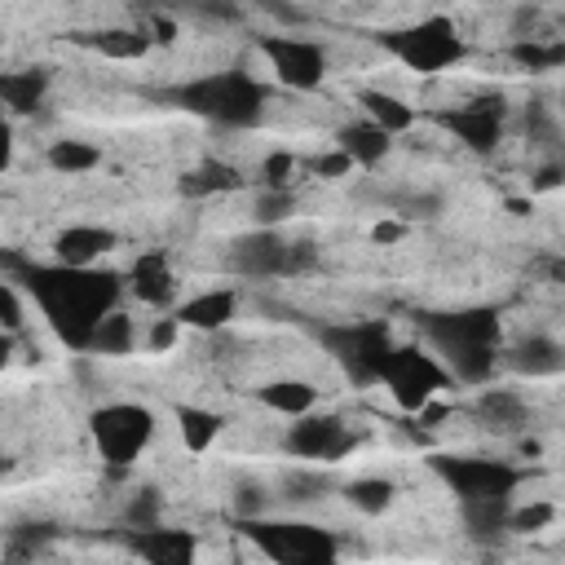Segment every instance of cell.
<instances>
[{
  "instance_id": "obj_1",
  "label": "cell",
  "mask_w": 565,
  "mask_h": 565,
  "mask_svg": "<svg viewBox=\"0 0 565 565\" xmlns=\"http://www.w3.org/2000/svg\"><path fill=\"white\" fill-rule=\"evenodd\" d=\"M18 278L35 296L44 322L66 349H88L97 322L115 309L119 300V274L115 269H66V265H22Z\"/></svg>"
},
{
  "instance_id": "obj_2",
  "label": "cell",
  "mask_w": 565,
  "mask_h": 565,
  "mask_svg": "<svg viewBox=\"0 0 565 565\" xmlns=\"http://www.w3.org/2000/svg\"><path fill=\"white\" fill-rule=\"evenodd\" d=\"M424 335L441 353V366L450 380L486 384L494 375V353L503 340L494 309H455V313H424Z\"/></svg>"
},
{
  "instance_id": "obj_3",
  "label": "cell",
  "mask_w": 565,
  "mask_h": 565,
  "mask_svg": "<svg viewBox=\"0 0 565 565\" xmlns=\"http://www.w3.org/2000/svg\"><path fill=\"white\" fill-rule=\"evenodd\" d=\"M172 102L190 115L221 124V128H256L269 93L247 71H216V75H199V79L172 88Z\"/></svg>"
},
{
  "instance_id": "obj_4",
  "label": "cell",
  "mask_w": 565,
  "mask_h": 565,
  "mask_svg": "<svg viewBox=\"0 0 565 565\" xmlns=\"http://www.w3.org/2000/svg\"><path fill=\"white\" fill-rule=\"evenodd\" d=\"M243 539L269 556L274 565H335L340 561V543L331 530L309 525V521H243Z\"/></svg>"
},
{
  "instance_id": "obj_5",
  "label": "cell",
  "mask_w": 565,
  "mask_h": 565,
  "mask_svg": "<svg viewBox=\"0 0 565 565\" xmlns=\"http://www.w3.org/2000/svg\"><path fill=\"white\" fill-rule=\"evenodd\" d=\"M384 44L393 49V57L402 66H411L419 75H437V71L468 57V44H463L459 26L446 13H428L424 22H411V26L393 31V35H384Z\"/></svg>"
},
{
  "instance_id": "obj_6",
  "label": "cell",
  "mask_w": 565,
  "mask_h": 565,
  "mask_svg": "<svg viewBox=\"0 0 565 565\" xmlns=\"http://www.w3.org/2000/svg\"><path fill=\"white\" fill-rule=\"evenodd\" d=\"M322 344L353 384H380V371L393 353V331L384 318H362L344 327H322Z\"/></svg>"
},
{
  "instance_id": "obj_7",
  "label": "cell",
  "mask_w": 565,
  "mask_h": 565,
  "mask_svg": "<svg viewBox=\"0 0 565 565\" xmlns=\"http://www.w3.org/2000/svg\"><path fill=\"white\" fill-rule=\"evenodd\" d=\"M88 433H93V446L97 455L106 459V468H128L154 437V411L150 406H137V402H110V406H97L88 415Z\"/></svg>"
},
{
  "instance_id": "obj_8",
  "label": "cell",
  "mask_w": 565,
  "mask_h": 565,
  "mask_svg": "<svg viewBox=\"0 0 565 565\" xmlns=\"http://www.w3.org/2000/svg\"><path fill=\"white\" fill-rule=\"evenodd\" d=\"M433 472L446 481L450 494H459V503L512 499L521 481V468H512L508 459H486V455H433Z\"/></svg>"
},
{
  "instance_id": "obj_9",
  "label": "cell",
  "mask_w": 565,
  "mask_h": 565,
  "mask_svg": "<svg viewBox=\"0 0 565 565\" xmlns=\"http://www.w3.org/2000/svg\"><path fill=\"white\" fill-rule=\"evenodd\" d=\"M380 384H388V393H393V402L402 411H424L450 384V375L419 344H393V353H388V362L380 371Z\"/></svg>"
},
{
  "instance_id": "obj_10",
  "label": "cell",
  "mask_w": 565,
  "mask_h": 565,
  "mask_svg": "<svg viewBox=\"0 0 565 565\" xmlns=\"http://www.w3.org/2000/svg\"><path fill=\"white\" fill-rule=\"evenodd\" d=\"M260 53L265 62L274 66L278 84L296 88V93H309L322 84L327 75V49L318 40H300V35H265L260 40Z\"/></svg>"
},
{
  "instance_id": "obj_11",
  "label": "cell",
  "mask_w": 565,
  "mask_h": 565,
  "mask_svg": "<svg viewBox=\"0 0 565 565\" xmlns=\"http://www.w3.org/2000/svg\"><path fill=\"white\" fill-rule=\"evenodd\" d=\"M282 446L291 450V455H300V459H322V463H331V459H340V455H349L353 446H358V437L344 428V419H335V415H300L291 428H287V437H282Z\"/></svg>"
},
{
  "instance_id": "obj_12",
  "label": "cell",
  "mask_w": 565,
  "mask_h": 565,
  "mask_svg": "<svg viewBox=\"0 0 565 565\" xmlns=\"http://www.w3.org/2000/svg\"><path fill=\"white\" fill-rule=\"evenodd\" d=\"M437 119H441L468 150L490 154V150L499 146V137H503V97H477V102H468V106H459V110H441Z\"/></svg>"
},
{
  "instance_id": "obj_13",
  "label": "cell",
  "mask_w": 565,
  "mask_h": 565,
  "mask_svg": "<svg viewBox=\"0 0 565 565\" xmlns=\"http://www.w3.org/2000/svg\"><path fill=\"white\" fill-rule=\"evenodd\" d=\"M287 252L291 238H282L278 230H252L230 243V269L243 278H278L287 274Z\"/></svg>"
},
{
  "instance_id": "obj_14",
  "label": "cell",
  "mask_w": 565,
  "mask_h": 565,
  "mask_svg": "<svg viewBox=\"0 0 565 565\" xmlns=\"http://www.w3.org/2000/svg\"><path fill=\"white\" fill-rule=\"evenodd\" d=\"M128 547L146 561V565H199V543L190 530H168V525H150V530H128Z\"/></svg>"
},
{
  "instance_id": "obj_15",
  "label": "cell",
  "mask_w": 565,
  "mask_h": 565,
  "mask_svg": "<svg viewBox=\"0 0 565 565\" xmlns=\"http://www.w3.org/2000/svg\"><path fill=\"white\" fill-rule=\"evenodd\" d=\"M115 243H119V234L106 230V225H66V230L53 238V265L93 269Z\"/></svg>"
},
{
  "instance_id": "obj_16",
  "label": "cell",
  "mask_w": 565,
  "mask_h": 565,
  "mask_svg": "<svg viewBox=\"0 0 565 565\" xmlns=\"http://www.w3.org/2000/svg\"><path fill=\"white\" fill-rule=\"evenodd\" d=\"M238 309V296L230 287H212V291H199L190 296L185 305H177V327H194V331H221Z\"/></svg>"
},
{
  "instance_id": "obj_17",
  "label": "cell",
  "mask_w": 565,
  "mask_h": 565,
  "mask_svg": "<svg viewBox=\"0 0 565 565\" xmlns=\"http://www.w3.org/2000/svg\"><path fill=\"white\" fill-rule=\"evenodd\" d=\"M128 282L146 305H172V296H177V274L163 252H141L128 269Z\"/></svg>"
},
{
  "instance_id": "obj_18",
  "label": "cell",
  "mask_w": 565,
  "mask_h": 565,
  "mask_svg": "<svg viewBox=\"0 0 565 565\" xmlns=\"http://www.w3.org/2000/svg\"><path fill=\"white\" fill-rule=\"evenodd\" d=\"M388 146H393V137L380 132V128L366 124V119H353V124H344V128L335 132V150L349 154V163H362V168H375V163L388 154Z\"/></svg>"
},
{
  "instance_id": "obj_19",
  "label": "cell",
  "mask_w": 565,
  "mask_h": 565,
  "mask_svg": "<svg viewBox=\"0 0 565 565\" xmlns=\"http://www.w3.org/2000/svg\"><path fill=\"white\" fill-rule=\"evenodd\" d=\"M49 93V71L44 66H26V71H0V102L13 115H31Z\"/></svg>"
},
{
  "instance_id": "obj_20",
  "label": "cell",
  "mask_w": 565,
  "mask_h": 565,
  "mask_svg": "<svg viewBox=\"0 0 565 565\" xmlns=\"http://www.w3.org/2000/svg\"><path fill=\"white\" fill-rule=\"evenodd\" d=\"M358 106L366 110V124H375V128L388 132V137H397V132H406V128L415 124V110H411L402 97L384 93V88H362V93H358Z\"/></svg>"
},
{
  "instance_id": "obj_21",
  "label": "cell",
  "mask_w": 565,
  "mask_h": 565,
  "mask_svg": "<svg viewBox=\"0 0 565 565\" xmlns=\"http://www.w3.org/2000/svg\"><path fill=\"white\" fill-rule=\"evenodd\" d=\"M508 362L521 375H556L565 366V353H561V344L552 335H530V340L508 349Z\"/></svg>"
},
{
  "instance_id": "obj_22",
  "label": "cell",
  "mask_w": 565,
  "mask_h": 565,
  "mask_svg": "<svg viewBox=\"0 0 565 565\" xmlns=\"http://www.w3.org/2000/svg\"><path fill=\"white\" fill-rule=\"evenodd\" d=\"M238 185H243L238 168H230V163H221V159H203L199 168H190V172L177 181V190H181L185 199H203V194H230V190H238Z\"/></svg>"
},
{
  "instance_id": "obj_23",
  "label": "cell",
  "mask_w": 565,
  "mask_h": 565,
  "mask_svg": "<svg viewBox=\"0 0 565 565\" xmlns=\"http://www.w3.org/2000/svg\"><path fill=\"white\" fill-rule=\"evenodd\" d=\"M256 397H260V406H269V411H278V415H309L313 411V402H318V388L313 384H305V380H269V384H260L256 388Z\"/></svg>"
},
{
  "instance_id": "obj_24",
  "label": "cell",
  "mask_w": 565,
  "mask_h": 565,
  "mask_svg": "<svg viewBox=\"0 0 565 565\" xmlns=\"http://www.w3.org/2000/svg\"><path fill=\"white\" fill-rule=\"evenodd\" d=\"M490 428H521L525 424V397L516 393V388H486L481 397H477V406H472Z\"/></svg>"
},
{
  "instance_id": "obj_25",
  "label": "cell",
  "mask_w": 565,
  "mask_h": 565,
  "mask_svg": "<svg viewBox=\"0 0 565 565\" xmlns=\"http://www.w3.org/2000/svg\"><path fill=\"white\" fill-rule=\"evenodd\" d=\"M221 428H225V419H221L216 411H203V406H177V433H181L185 450L203 455V450L221 437Z\"/></svg>"
},
{
  "instance_id": "obj_26",
  "label": "cell",
  "mask_w": 565,
  "mask_h": 565,
  "mask_svg": "<svg viewBox=\"0 0 565 565\" xmlns=\"http://www.w3.org/2000/svg\"><path fill=\"white\" fill-rule=\"evenodd\" d=\"M459 508H463V525L472 539L490 543V539L508 534V512H512L508 499H477V503H459Z\"/></svg>"
},
{
  "instance_id": "obj_27",
  "label": "cell",
  "mask_w": 565,
  "mask_h": 565,
  "mask_svg": "<svg viewBox=\"0 0 565 565\" xmlns=\"http://www.w3.org/2000/svg\"><path fill=\"white\" fill-rule=\"evenodd\" d=\"M132 340H137L132 318H128V313H119V309H110V313L97 322V331H93L88 349H93V353H106V358H124V353L132 349Z\"/></svg>"
},
{
  "instance_id": "obj_28",
  "label": "cell",
  "mask_w": 565,
  "mask_h": 565,
  "mask_svg": "<svg viewBox=\"0 0 565 565\" xmlns=\"http://www.w3.org/2000/svg\"><path fill=\"white\" fill-rule=\"evenodd\" d=\"M393 494H397V486H393L388 477H358V481H349V486H344V499H349L358 512H366V516L388 512Z\"/></svg>"
},
{
  "instance_id": "obj_29",
  "label": "cell",
  "mask_w": 565,
  "mask_h": 565,
  "mask_svg": "<svg viewBox=\"0 0 565 565\" xmlns=\"http://www.w3.org/2000/svg\"><path fill=\"white\" fill-rule=\"evenodd\" d=\"M508 53H512V62H516V66H525V71H556V66L565 62V44H561V40L543 44L539 35H521Z\"/></svg>"
},
{
  "instance_id": "obj_30",
  "label": "cell",
  "mask_w": 565,
  "mask_h": 565,
  "mask_svg": "<svg viewBox=\"0 0 565 565\" xmlns=\"http://www.w3.org/2000/svg\"><path fill=\"white\" fill-rule=\"evenodd\" d=\"M49 163H53L57 172H71V177H75V172H93V168L102 163V150L88 146V141H71V137H66V141H53V146H49Z\"/></svg>"
},
{
  "instance_id": "obj_31",
  "label": "cell",
  "mask_w": 565,
  "mask_h": 565,
  "mask_svg": "<svg viewBox=\"0 0 565 565\" xmlns=\"http://www.w3.org/2000/svg\"><path fill=\"white\" fill-rule=\"evenodd\" d=\"M84 44L106 57H141L150 49V35L146 31H97V35H84Z\"/></svg>"
},
{
  "instance_id": "obj_32",
  "label": "cell",
  "mask_w": 565,
  "mask_h": 565,
  "mask_svg": "<svg viewBox=\"0 0 565 565\" xmlns=\"http://www.w3.org/2000/svg\"><path fill=\"white\" fill-rule=\"evenodd\" d=\"M49 539H57V530L53 525H18L13 534H9V552H4V565H26V561H35V552L49 543Z\"/></svg>"
},
{
  "instance_id": "obj_33",
  "label": "cell",
  "mask_w": 565,
  "mask_h": 565,
  "mask_svg": "<svg viewBox=\"0 0 565 565\" xmlns=\"http://www.w3.org/2000/svg\"><path fill=\"white\" fill-rule=\"evenodd\" d=\"M159 516H163V499H159L154 486H141V490L124 503V525H128V530H150V525H159Z\"/></svg>"
},
{
  "instance_id": "obj_34",
  "label": "cell",
  "mask_w": 565,
  "mask_h": 565,
  "mask_svg": "<svg viewBox=\"0 0 565 565\" xmlns=\"http://www.w3.org/2000/svg\"><path fill=\"white\" fill-rule=\"evenodd\" d=\"M296 212V194L291 190H260L256 194V230H274Z\"/></svg>"
},
{
  "instance_id": "obj_35",
  "label": "cell",
  "mask_w": 565,
  "mask_h": 565,
  "mask_svg": "<svg viewBox=\"0 0 565 565\" xmlns=\"http://www.w3.org/2000/svg\"><path fill=\"white\" fill-rule=\"evenodd\" d=\"M552 521H556V508H552L547 499H534V503L508 512V534H539V530H547Z\"/></svg>"
},
{
  "instance_id": "obj_36",
  "label": "cell",
  "mask_w": 565,
  "mask_h": 565,
  "mask_svg": "<svg viewBox=\"0 0 565 565\" xmlns=\"http://www.w3.org/2000/svg\"><path fill=\"white\" fill-rule=\"evenodd\" d=\"M296 172V154L291 150H269L265 163H260V177H265V190H287V177Z\"/></svg>"
},
{
  "instance_id": "obj_37",
  "label": "cell",
  "mask_w": 565,
  "mask_h": 565,
  "mask_svg": "<svg viewBox=\"0 0 565 565\" xmlns=\"http://www.w3.org/2000/svg\"><path fill=\"white\" fill-rule=\"evenodd\" d=\"M322 490H327V477H318V472H287L282 477V499H291V503L318 499Z\"/></svg>"
},
{
  "instance_id": "obj_38",
  "label": "cell",
  "mask_w": 565,
  "mask_h": 565,
  "mask_svg": "<svg viewBox=\"0 0 565 565\" xmlns=\"http://www.w3.org/2000/svg\"><path fill=\"white\" fill-rule=\"evenodd\" d=\"M265 503H269V494L256 481H238L234 486V512H238V521H256L265 512Z\"/></svg>"
},
{
  "instance_id": "obj_39",
  "label": "cell",
  "mask_w": 565,
  "mask_h": 565,
  "mask_svg": "<svg viewBox=\"0 0 565 565\" xmlns=\"http://www.w3.org/2000/svg\"><path fill=\"white\" fill-rule=\"evenodd\" d=\"M22 322H26V313H22L18 287H13V282H0V331H4V335H18Z\"/></svg>"
},
{
  "instance_id": "obj_40",
  "label": "cell",
  "mask_w": 565,
  "mask_h": 565,
  "mask_svg": "<svg viewBox=\"0 0 565 565\" xmlns=\"http://www.w3.org/2000/svg\"><path fill=\"white\" fill-rule=\"evenodd\" d=\"M313 265H318V247L305 243V238H296L291 252H287V274H305V269H313Z\"/></svg>"
},
{
  "instance_id": "obj_41",
  "label": "cell",
  "mask_w": 565,
  "mask_h": 565,
  "mask_svg": "<svg viewBox=\"0 0 565 565\" xmlns=\"http://www.w3.org/2000/svg\"><path fill=\"white\" fill-rule=\"evenodd\" d=\"M313 172H318V177H344V172H353V163H349V154L327 150V154L313 159Z\"/></svg>"
},
{
  "instance_id": "obj_42",
  "label": "cell",
  "mask_w": 565,
  "mask_h": 565,
  "mask_svg": "<svg viewBox=\"0 0 565 565\" xmlns=\"http://www.w3.org/2000/svg\"><path fill=\"white\" fill-rule=\"evenodd\" d=\"M177 318H159L154 327H150V349H172L177 344Z\"/></svg>"
},
{
  "instance_id": "obj_43",
  "label": "cell",
  "mask_w": 565,
  "mask_h": 565,
  "mask_svg": "<svg viewBox=\"0 0 565 565\" xmlns=\"http://www.w3.org/2000/svg\"><path fill=\"white\" fill-rule=\"evenodd\" d=\"M565 181V168L561 163H543L539 172H534V190H556Z\"/></svg>"
},
{
  "instance_id": "obj_44",
  "label": "cell",
  "mask_w": 565,
  "mask_h": 565,
  "mask_svg": "<svg viewBox=\"0 0 565 565\" xmlns=\"http://www.w3.org/2000/svg\"><path fill=\"white\" fill-rule=\"evenodd\" d=\"M402 234H406V225H402V221H380V225L371 230V238H375V243H397Z\"/></svg>"
},
{
  "instance_id": "obj_45",
  "label": "cell",
  "mask_w": 565,
  "mask_h": 565,
  "mask_svg": "<svg viewBox=\"0 0 565 565\" xmlns=\"http://www.w3.org/2000/svg\"><path fill=\"white\" fill-rule=\"evenodd\" d=\"M9 163H13V128L0 119V172H9Z\"/></svg>"
},
{
  "instance_id": "obj_46",
  "label": "cell",
  "mask_w": 565,
  "mask_h": 565,
  "mask_svg": "<svg viewBox=\"0 0 565 565\" xmlns=\"http://www.w3.org/2000/svg\"><path fill=\"white\" fill-rule=\"evenodd\" d=\"M265 9H269L278 22H305V13H300V9H291V4H265Z\"/></svg>"
},
{
  "instance_id": "obj_47",
  "label": "cell",
  "mask_w": 565,
  "mask_h": 565,
  "mask_svg": "<svg viewBox=\"0 0 565 565\" xmlns=\"http://www.w3.org/2000/svg\"><path fill=\"white\" fill-rule=\"evenodd\" d=\"M150 26H154V35H150V40H159V44H168V40L177 35V26H172L168 18H150Z\"/></svg>"
},
{
  "instance_id": "obj_48",
  "label": "cell",
  "mask_w": 565,
  "mask_h": 565,
  "mask_svg": "<svg viewBox=\"0 0 565 565\" xmlns=\"http://www.w3.org/2000/svg\"><path fill=\"white\" fill-rule=\"evenodd\" d=\"M9 358H13V335H4V331H0V371L9 366Z\"/></svg>"
},
{
  "instance_id": "obj_49",
  "label": "cell",
  "mask_w": 565,
  "mask_h": 565,
  "mask_svg": "<svg viewBox=\"0 0 565 565\" xmlns=\"http://www.w3.org/2000/svg\"><path fill=\"white\" fill-rule=\"evenodd\" d=\"M4 472H9V459H0V477H4Z\"/></svg>"
}]
</instances>
